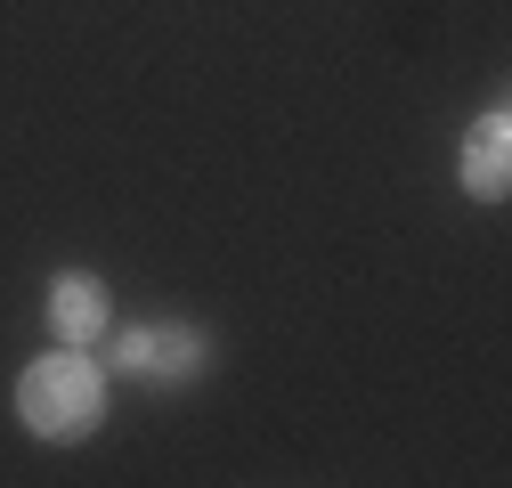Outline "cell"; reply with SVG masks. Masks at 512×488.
Returning a JSON list of instances; mask_svg holds the SVG:
<instances>
[{
    "mask_svg": "<svg viewBox=\"0 0 512 488\" xmlns=\"http://www.w3.org/2000/svg\"><path fill=\"white\" fill-rule=\"evenodd\" d=\"M17 407L41 440H90L98 415H106V375L82 350H49L17 375Z\"/></svg>",
    "mask_w": 512,
    "mask_h": 488,
    "instance_id": "1",
    "label": "cell"
},
{
    "mask_svg": "<svg viewBox=\"0 0 512 488\" xmlns=\"http://www.w3.org/2000/svg\"><path fill=\"white\" fill-rule=\"evenodd\" d=\"M464 188H472L480 204H496V196L512 188V122H504V106H488V114L472 122V139H464Z\"/></svg>",
    "mask_w": 512,
    "mask_h": 488,
    "instance_id": "2",
    "label": "cell"
},
{
    "mask_svg": "<svg viewBox=\"0 0 512 488\" xmlns=\"http://www.w3.org/2000/svg\"><path fill=\"white\" fill-rule=\"evenodd\" d=\"M114 366H131V375H196V366H204V342L187 334V326H155V334L114 342Z\"/></svg>",
    "mask_w": 512,
    "mask_h": 488,
    "instance_id": "3",
    "label": "cell"
},
{
    "mask_svg": "<svg viewBox=\"0 0 512 488\" xmlns=\"http://www.w3.org/2000/svg\"><path fill=\"white\" fill-rule=\"evenodd\" d=\"M49 326H57V342H90L98 326H106V285L98 277H57L49 285Z\"/></svg>",
    "mask_w": 512,
    "mask_h": 488,
    "instance_id": "4",
    "label": "cell"
}]
</instances>
